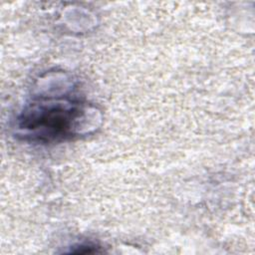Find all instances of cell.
Segmentation results:
<instances>
[{
	"instance_id": "1",
	"label": "cell",
	"mask_w": 255,
	"mask_h": 255,
	"mask_svg": "<svg viewBox=\"0 0 255 255\" xmlns=\"http://www.w3.org/2000/svg\"><path fill=\"white\" fill-rule=\"evenodd\" d=\"M93 112L79 100L49 97L32 101L16 120V133L37 143H51L84 134L95 128L88 123Z\"/></svg>"
}]
</instances>
